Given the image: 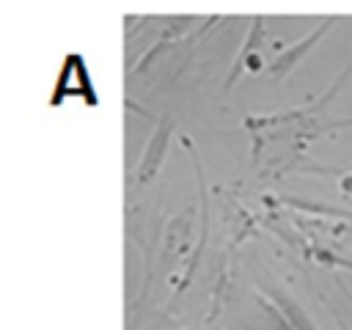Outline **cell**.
Returning a JSON list of instances; mask_svg holds the SVG:
<instances>
[{
    "label": "cell",
    "instance_id": "obj_1",
    "mask_svg": "<svg viewBox=\"0 0 352 330\" xmlns=\"http://www.w3.org/2000/svg\"><path fill=\"white\" fill-rule=\"evenodd\" d=\"M168 138H170V124H168V121H162V124H160V129L154 132V138L148 140V146H146L143 157H140V168H138V184H140V187H143V184H148V182L157 176L160 162H162L165 148H168Z\"/></svg>",
    "mask_w": 352,
    "mask_h": 330
},
{
    "label": "cell",
    "instance_id": "obj_2",
    "mask_svg": "<svg viewBox=\"0 0 352 330\" xmlns=\"http://www.w3.org/2000/svg\"><path fill=\"white\" fill-rule=\"evenodd\" d=\"M330 25H333V19H324V22L319 25V30H314V33H311V36H305V38H300L292 50H286V52L275 55V60L267 66V72H270V74H275V77H283V74H286V72H289V69H292V66H294V63H297V60H300V58H302V55H305V52H308L319 38H322V33H324Z\"/></svg>",
    "mask_w": 352,
    "mask_h": 330
}]
</instances>
